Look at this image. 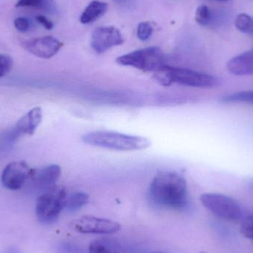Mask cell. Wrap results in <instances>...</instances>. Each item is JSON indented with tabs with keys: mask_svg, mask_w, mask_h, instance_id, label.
<instances>
[{
	"mask_svg": "<svg viewBox=\"0 0 253 253\" xmlns=\"http://www.w3.org/2000/svg\"><path fill=\"white\" fill-rule=\"evenodd\" d=\"M150 201L159 208L182 210L188 204V190L185 178L174 171L156 175L149 187Z\"/></svg>",
	"mask_w": 253,
	"mask_h": 253,
	"instance_id": "obj_1",
	"label": "cell"
},
{
	"mask_svg": "<svg viewBox=\"0 0 253 253\" xmlns=\"http://www.w3.org/2000/svg\"><path fill=\"white\" fill-rule=\"evenodd\" d=\"M83 141L93 147L118 151L144 150L151 144L150 140L144 137L109 130L87 132L83 135Z\"/></svg>",
	"mask_w": 253,
	"mask_h": 253,
	"instance_id": "obj_2",
	"label": "cell"
},
{
	"mask_svg": "<svg viewBox=\"0 0 253 253\" xmlns=\"http://www.w3.org/2000/svg\"><path fill=\"white\" fill-rule=\"evenodd\" d=\"M155 80L164 86H169L173 83L198 87V88H212L219 84L217 77L205 73L199 72L188 68L164 65L157 72L155 73Z\"/></svg>",
	"mask_w": 253,
	"mask_h": 253,
	"instance_id": "obj_3",
	"label": "cell"
},
{
	"mask_svg": "<svg viewBox=\"0 0 253 253\" xmlns=\"http://www.w3.org/2000/svg\"><path fill=\"white\" fill-rule=\"evenodd\" d=\"M67 190L65 187L53 186L39 196L36 204V215L40 222L51 224L56 222L64 210Z\"/></svg>",
	"mask_w": 253,
	"mask_h": 253,
	"instance_id": "obj_4",
	"label": "cell"
},
{
	"mask_svg": "<svg viewBox=\"0 0 253 253\" xmlns=\"http://www.w3.org/2000/svg\"><path fill=\"white\" fill-rule=\"evenodd\" d=\"M165 56L159 47H149L134 50L119 56L117 62L123 66L132 67L143 72L156 73L165 65Z\"/></svg>",
	"mask_w": 253,
	"mask_h": 253,
	"instance_id": "obj_5",
	"label": "cell"
},
{
	"mask_svg": "<svg viewBox=\"0 0 253 253\" xmlns=\"http://www.w3.org/2000/svg\"><path fill=\"white\" fill-rule=\"evenodd\" d=\"M205 208L218 218L236 221L242 215V208L234 199L219 193H205L200 197Z\"/></svg>",
	"mask_w": 253,
	"mask_h": 253,
	"instance_id": "obj_6",
	"label": "cell"
},
{
	"mask_svg": "<svg viewBox=\"0 0 253 253\" xmlns=\"http://www.w3.org/2000/svg\"><path fill=\"white\" fill-rule=\"evenodd\" d=\"M74 231L83 234L112 235L118 233L122 227L120 223L93 215H84L71 223Z\"/></svg>",
	"mask_w": 253,
	"mask_h": 253,
	"instance_id": "obj_7",
	"label": "cell"
},
{
	"mask_svg": "<svg viewBox=\"0 0 253 253\" xmlns=\"http://www.w3.org/2000/svg\"><path fill=\"white\" fill-rule=\"evenodd\" d=\"M32 168L24 161L7 164L1 175V184L10 190H19L31 178Z\"/></svg>",
	"mask_w": 253,
	"mask_h": 253,
	"instance_id": "obj_8",
	"label": "cell"
},
{
	"mask_svg": "<svg viewBox=\"0 0 253 253\" xmlns=\"http://www.w3.org/2000/svg\"><path fill=\"white\" fill-rule=\"evenodd\" d=\"M21 46L28 53L41 59H47L57 54L63 47V43L55 37L45 36L26 40L22 42Z\"/></svg>",
	"mask_w": 253,
	"mask_h": 253,
	"instance_id": "obj_9",
	"label": "cell"
},
{
	"mask_svg": "<svg viewBox=\"0 0 253 253\" xmlns=\"http://www.w3.org/2000/svg\"><path fill=\"white\" fill-rule=\"evenodd\" d=\"M123 42L121 32L115 27L108 26L96 28L92 33L90 44L96 53L101 54Z\"/></svg>",
	"mask_w": 253,
	"mask_h": 253,
	"instance_id": "obj_10",
	"label": "cell"
},
{
	"mask_svg": "<svg viewBox=\"0 0 253 253\" xmlns=\"http://www.w3.org/2000/svg\"><path fill=\"white\" fill-rule=\"evenodd\" d=\"M62 174V169L58 165H49L38 169H32L31 178L37 187L44 190L56 185Z\"/></svg>",
	"mask_w": 253,
	"mask_h": 253,
	"instance_id": "obj_11",
	"label": "cell"
},
{
	"mask_svg": "<svg viewBox=\"0 0 253 253\" xmlns=\"http://www.w3.org/2000/svg\"><path fill=\"white\" fill-rule=\"evenodd\" d=\"M42 120V110L40 107L31 109L16 123L13 129V135H34Z\"/></svg>",
	"mask_w": 253,
	"mask_h": 253,
	"instance_id": "obj_12",
	"label": "cell"
},
{
	"mask_svg": "<svg viewBox=\"0 0 253 253\" xmlns=\"http://www.w3.org/2000/svg\"><path fill=\"white\" fill-rule=\"evenodd\" d=\"M227 68L235 76L253 75V47L232 58L227 62Z\"/></svg>",
	"mask_w": 253,
	"mask_h": 253,
	"instance_id": "obj_13",
	"label": "cell"
},
{
	"mask_svg": "<svg viewBox=\"0 0 253 253\" xmlns=\"http://www.w3.org/2000/svg\"><path fill=\"white\" fill-rule=\"evenodd\" d=\"M108 5L104 1L94 0L84 9L80 16V22L83 24H90L96 22L108 11Z\"/></svg>",
	"mask_w": 253,
	"mask_h": 253,
	"instance_id": "obj_14",
	"label": "cell"
},
{
	"mask_svg": "<svg viewBox=\"0 0 253 253\" xmlns=\"http://www.w3.org/2000/svg\"><path fill=\"white\" fill-rule=\"evenodd\" d=\"M90 200L88 194L84 192H74L67 194L64 203V209L68 212H75L85 206Z\"/></svg>",
	"mask_w": 253,
	"mask_h": 253,
	"instance_id": "obj_15",
	"label": "cell"
},
{
	"mask_svg": "<svg viewBox=\"0 0 253 253\" xmlns=\"http://www.w3.org/2000/svg\"><path fill=\"white\" fill-rule=\"evenodd\" d=\"M16 7H31L47 13L56 12V6L53 0H19Z\"/></svg>",
	"mask_w": 253,
	"mask_h": 253,
	"instance_id": "obj_16",
	"label": "cell"
},
{
	"mask_svg": "<svg viewBox=\"0 0 253 253\" xmlns=\"http://www.w3.org/2000/svg\"><path fill=\"white\" fill-rule=\"evenodd\" d=\"M118 251V246L113 241L99 239L90 244L88 253H117Z\"/></svg>",
	"mask_w": 253,
	"mask_h": 253,
	"instance_id": "obj_17",
	"label": "cell"
},
{
	"mask_svg": "<svg viewBox=\"0 0 253 253\" xmlns=\"http://www.w3.org/2000/svg\"><path fill=\"white\" fill-rule=\"evenodd\" d=\"M221 101L224 103L253 104V90L231 93L222 97Z\"/></svg>",
	"mask_w": 253,
	"mask_h": 253,
	"instance_id": "obj_18",
	"label": "cell"
},
{
	"mask_svg": "<svg viewBox=\"0 0 253 253\" xmlns=\"http://www.w3.org/2000/svg\"><path fill=\"white\" fill-rule=\"evenodd\" d=\"M236 28L241 32L253 37V18L247 13L238 15L235 21Z\"/></svg>",
	"mask_w": 253,
	"mask_h": 253,
	"instance_id": "obj_19",
	"label": "cell"
},
{
	"mask_svg": "<svg viewBox=\"0 0 253 253\" xmlns=\"http://www.w3.org/2000/svg\"><path fill=\"white\" fill-rule=\"evenodd\" d=\"M212 13L208 6L202 4L198 7L196 12V21L199 25L208 26L212 22Z\"/></svg>",
	"mask_w": 253,
	"mask_h": 253,
	"instance_id": "obj_20",
	"label": "cell"
},
{
	"mask_svg": "<svg viewBox=\"0 0 253 253\" xmlns=\"http://www.w3.org/2000/svg\"><path fill=\"white\" fill-rule=\"evenodd\" d=\"M153 32V27L150 22H142L138 25L137 36L141 41L149 40Z\"/></svg>",
	"mask_w": 253,
	"mask_h": 253,
	"instance_id": "obj_21",
	"label": "cell"
},
{
	"mask_svg": "<svg viewBox=\"0 0 253 253\" xmlns=\"http://www.w3.org/2000/svg\"><path fill=\"white\" fill-rule=\"evenodd\" d=\"M13 64V59L10 56L0 53V79L11 71Z\"/></svg>",
	"mask_w": 253,
	"mask_h": 253,
	"instance_id": "obj_22",
	"label": "cell"
},
{
	"mask_svg": "<svg viewBox=\"0 0 253 253\" xmlns=\"http://www.w3.org/2000/svg\"><path fill=\"white\" fill-rule=\"evenodd\" d=\"M241 233L247 239L253 240V215H249L244 219L241 227Z\"/></svg>",
	"mask_w": 253,
	"mask_h": 253,
	"instance_id": "obj_23",
	"label": "cell"
},
{
	"mask_svg": "<svg viewBox=\"0 0 253 253\" xmlns=\"http://www.w3.org/2000/svg\"><path fill=\"white\" fill-rule=\"evenodd\" d=\"M13 25L18 31L22 33L28 32L31 28V21L28 18L24 17V16L16 18Z\"/></svg>",
	"mask_w": 253,
	"mask_h": 253,
	"instance_id": "obj_24",
	"label": "cell"
},
{
	"mask_svg": "<svg viewBox=\"0 0 253 253\" xmlns=\"http://www.w3.org/2000/svg\"><path fill=\"white\" fill-rule=\"evenodd\" d=\"M59 253H81L77 246L70 243H62L58 247Z\"/></svg>",
	"mask_w": 253,
	"mask_h": 253,
	"instance_id": "obj_25",
	"label": "cell"
},
{
	"mask_svg": "<svg viewBox=\"0 0 253 253\" xmlns=\"http://www.w3.org/2000/svg\"><path fill=\"white\" fill-rule=\"evenodd\" d=\"M36 20L40 25H42L46 30L50 31V30H52L53 28V22L49 20L45 16H42V15H38V16H36Z\"/></svg>",
	"mask_w": 253,
	"mask_h": 253,
	"instance_id": "obj_26",
	"label": "cell"
},
{
	"mask_svg": "<svg viewBox=\"0 0 253 253\" xmlns=\"http://www.w3.org/2000/svg\"><path fill=\"white\" fill-rule=\"evenodd\" d=\"M4 253H20L16 248H10V249L7 250Z\"/></svg>",
	"mask_w": 253,
	"mask_h": 253,
	"instance_id": "obj_27",
	"label": "cell"
},
{
	"mask_svg": "<svg viewBox=\"0 0 253 253\" xmlns=\"http://www.w3.org/2000/svg\"><path fill=\"white\" fill-rule=\"evenodd\" d=\"M212 1H222V2H224V1H230V0H212Z\"/></svg>",
	"mask_w": 253,
	"mask_h": 253,
	"instance_id": "obj_28",
	"label": "cell"
},
{
	"mask_svg": "<svg viewBox=\"0 0 253 253\" xmlns=\"http://www.w3.org/2000/svg\"><path fill=\"white\" fill-rule=\"evenodd\" d=\"M166 253L161 252V251H157V252H153V253Z\"/></svg>",
	"mask_w": 253,
	"mask_h": 253,
	"instance_id": "obj_29",
	"label": "cell"
},
{
	"mask_svg": "<svg viewBox=\"0 0 253 253\" xmlns=\"http://www.w3.org/2000/svg\"><path fill=\"white\" fill-rule=\"evenodd\" d=\"M252 187H253V182L252 183Z\"/></svg>",
	"mask_w": 253,
	"mask_h": 253,
	"instance_id": "obj_30",
	"label": "cell"
},
{
	"mask_svg": "<svg viewBox=\"0 0 253 253\" xmlns=\"http://www.w3.org/2000/svg\"></svg>",
	"mask_w": 253,
	"mask_h": 253,
	"instance_id": "obj_31",
	"label": "cell"
}]
</instances>
